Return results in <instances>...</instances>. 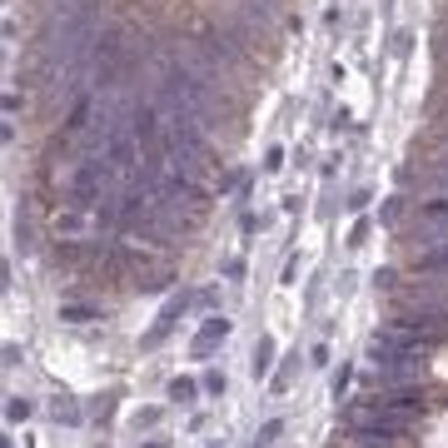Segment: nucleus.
<instances>
[{
  "label": "nucleus",
  "instance_id": "nucleus-1",
  "mask_svg": "<svg viewBox=\"0 0 448 448\" xmlns=\"http://www.w3.org/2000/svg\"><path fill=\"white\" fill-rule=\"evenodd\" d=\"M394 309H414V314H448V289L428 284V279H419V284H404L394 294Z\"/></svg>",
  "mask_w": 448,
  "mask_h": 448
},
{
  "label": "nucleus",
  "instance_id": "nucleus-2",
  "mask_svg": "<svg viewBox=\"0 0 448 448\" xmlns=\"http://www.w3.org/2000/svg\"><path fill=\"white\" fill-rule=\"evenodd\" d=\"M224 334H230V319H219V314H214V319H204V329L195 334V354H209V344H219Z\"/></svg>",
  "mask_w": 448,
  "mask_h": 448
},
{
  "label": "nucleus",
  "instance_id": "nucleus-3",
  "mask_svg": "<svg viewBox=\"0 0 448 448\" xmlns=\"http://www.w3.org/2000/svg\"><path fill=\"white\" fill-rule=\"evenodd\" d=\"M180 314H185V294H180V299H175L170 309H164V314H159V324L150 329V339H145V344H159V339H164V334H170V329H175V319H180Z\"/></svg>",
  "mask_w": 448,
  "mask_h": 448
},
{
  "label": "nucleus",
  "instance_id": "nucleus-4",
  "mask_svg": "<svg viewBox=\"0 0 448 448\" xmlns=\"http://www.w3.org/2000/svg\"><path fill=\"white\" fill-rule=\"evenodd\" d=\"M423 185H428V190H438V195H448V154H443V159H433L428 170H423Z\"/></svg>",
  "mask_w": 448,
  "mask_h": 448
},
{
  "label": "nucleus",
  "instance_id": "nucleus-5",
  "mask_svg": "<svg viewBox=\"0 0 448 448\" xmlns=\"http://www.w3.org/2000/svg\"><path fill=\"white\" fill-rule=\"evenodd\" d=\"M269 359H274V344H269V339H259V344H254V364H249V369H254V378H264V374H269Z\"/></svg>",
  "mask_w": 448,
  "mask_h": 448
},
{
  "label": "nucleus",
  "instance_id": "nucleus-6",
  "mask_svg": "<svg viewBox=\"0 0 448 448\" xmlns=\"http://www.w3.org/2000/svg\"><path fill=\"white\" fill-rule=\"evenodd\" d=\"M60 319H65V324H90V319H100V314L85 309V304H60Z\"/></svg>",
  "mask_w": 448,
  "mask_h": 448
},
{
  "label": "nucleus",
  "instance_id": "nucleus-7",
  "mask_svg": "<svg viewBox=\"0 0 448 448\" xmlns=\"http://www.w3.org/2000/svg\"><path fill=\"white\" fill-rule=\"evenodd\" d=\"M50 414H55V423H80V409H75L70 399H55V404H50Z\"/></svg>",
  "mask_w": 448,
  "mask_h": 448
},
{
  "label": "nucleus",
  "instance_id": "nucleus-8",
  "mask_svg": "<svg viewBox=\"0 0 448 448\" xmlns=\"http://www.w3.org/2000/svg\"><path fill=\"white\" fill-rule=\"evenodd\" d=\"M279 433H284V423H279V419H269V423L259 428V438H254V448H274V443H279Z\"/></svg>",
  "mask_w": 448,
  "mask_h": 448
},
{
  "label": "nucleus",
  "instance_id": "nucleus-9",
  "mask_svg": "<svg viewBox=\"0 0 448 448\" xmlns=\"http://www.w3.org/2000/svg\"><path fill=\"white\" fill-rule=\"evenodd\" d=\"M170 399L175 404H195V378H175L170 383Z\"/></svg>",
  "mask_w": 448,
  "mask_h": 448
},
{
  "label": "nucleus",
  "instance_id": "nucleus-10",
  "mask_svg": "<svg viewBox=\"0 0 448 448\" xmlns=\"http://www.w3.org/2000/svg\"><path fill=\"white\" fill-rule=\"evenodd\" d=\"M15 244H20V254L30 249V219H25V209L15 214Z\"/></svg>",
  "mask_w": 448,
  "mask_h": 448
},
{
  "label": "nucleus",
  "instance_id": "nucleus-11",
  "mask_svg": "<svg viewBox=\"0 0 448 448\" xmlns=\"http://www.w3.org/2000/svg\"><path fill=\"white\" fill-rule=\"evenodd\" d=\"M204 388L209 394H224V374H204Z\"/></svg>",
  "mask_w": 448,
  "mask_h": 448
},
{
  "label": "nucleus",
  "instance_id": "nucleus-12",
  "mask_svg": "<svg viewBox=\"0 0 448 448\" xmlns=\"http://www.w3.org/2000/svg\"><path fill=\"white\" fill-rule=\"evenodd\" d=\"M409 40H414V35H409V30H399V35H394V55H409Z\"/></svg>",
  "mask_w": 448,
  "mask_h": 448
},
{
  "label": "nucleus",
  "instance_id": "nucleus-13",
  "mask_svg": "<svg viewBox=\"0 0 448 448\" xmlns=\"http://www.w3.org/2000/svg\"><path fill=\"white\" fill-rule=\"evenodd\" d=\"M6 414H11V419H25V414H30V404H25V399H11V409H6Z\"/></svg>",
  "mask_w": 448,
  "mask_h": 448
},
{
  "label": "nucleus",
  "instance_id": "nucleus-14",
  "mask_svg": "<svg viewBox=\"0 0 448 448\" xmlns=\"http://www.w3.org/2000/svg\"><path fill=\"white\" fill-rule=\"evenodd\" d=\"M443 140H448V125H443Z\"/></svg>",
  "mask_w": 448,
  "mask_h": 448
},
{
  "label": "nucleus",
  "instance_id": "nucleus-15",
  "mask_svg": "<svg viewBox=\"0 0 448 448\" xmlns=\"http://www.w3.org/2000/svg\"><path fill=\"white\" fill-rule=\"evenodd\" d=\"M154 448H159V443H154Z\"/></svg>",
  "mask_w": 448,
  "mask_h": 448
}]
</instances>
